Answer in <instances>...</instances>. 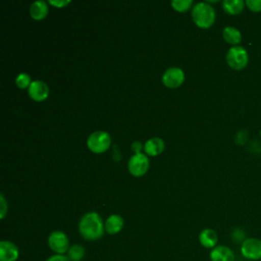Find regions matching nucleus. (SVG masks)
<instances>
[{"instance_id": "nucleus-5", "label": "nucleus", "mask_w": 261, "mask_h": 261, "mask_svg": "<svg viewBox=\"0 0 261 261\" xmlns=\"http://www.w3.org/2000/svg\"><path fill=\"white\" fill-rule=\"evenodd\" d=\"M48 246L54 254L65 255L70 247L68 237L61 230H54L48 237Z\"/></svg>"}, {"instance_id": "nucleus-16", "label": "nucleus", "mask_w": 261, "mask_h": 261, "mask_svg": "<svg viewBox=\"0 0 261 261\" xmlns=\"http://www.w3.org/2000/svg\"><path fill=\"white\" fill-rule=\"evenodd\" d=\"M245 2L243 0H224L222 2V8L228 14H239L243 11L245 7Z\"/></svg>"}, {"instance_id": "nucleus-12", "label": "nucleus", "mask_w": 261, "mask_h": 261, "mask_svg": "<svg viewBox=\"0 0 261 261\" xmlns=\"http://www.w3.org/2000/svg\"><path fill=\"white\" fill-rule=\"evenodd\" d=\"M199 242L202 247L206 249H213L217 246L218 236L212 228H204L199 233Z\"/></svg>"}, {"instance_id": "nucleus-19", "label": "nucleus", "mask_w": 261, "mask_h": 261, "mask_svg": "<svg viewBox=\"0 0 261 261\" xmlns=\"http://www.w3.org/2000/svg\"><path fill=\"white\" fill-rule=\"evenodd\" d=\"M193 4L192 0H173L171 1V6L179 12H184L188 10Z\"/></svg>"}, {"instance_id": "nucleus-21", "label": "nucleus", "mask_w": 261, "mask_h": 261, "mask_svg": "<svg viewBox=\"0 0 261 261\" xmlns=\"http://www.w3.org/2000/svg\"><path fill=\"white\" fill-rule=\"evenodd\" d=\"M245 4L253 12H260L261 11V0H247L245 2Z\"/></svg>"}, {"instance_id": "nucleus-13", "label": "nucleus", "mask_w": 261, "mask_h": 261, "mask_svg": "<svg viewBox=\"0 0 261 261\" xmlns=\"http://www.w3.org/2000/svg\"><path fill=\"white\" fill-rule=\"evenodd\" d=\"M105 223V231L109 234H116L118 233L123 227V218L118 214L110 215Z\"/></svg>"}, {"instance_id": "nucleus-7", "label": "nucleus", "mask_w": 261, "mask_h": 261, "mask_svg": "<svg viewBox=\"0 0 261 261\" xmlns=\"http://www.w3.org/2000/svg\"><path fill=\"white\" fill-rule=\"evenodd\" d=\"M128 171L135 176H141L149 168V159L143 153H136L130 157L127 163Z\"/></svg>"}, {"instance_id": "nucleus-10", "label": "nucleus", "mask_w": 261, "mask_h": 261, "mask_svg": "<svg viewBox=\"0 0 261 261\" xmlns=\"http://www.w3.org/2000/svg\"><path fill=\"white\" fill-rule=\"evenodd\" d=\"M210 261H236L233 251L224 245H218L210 251Z\"/></svg>"}, {"instance_id": "nucleus-14", "label": "nucleus", "mask_w": 261, "mask_h": 261, "mask_svg": "<svg viewBox=\"0 0 261 261\" xmlns=\"http://www.w3.org/2000/svg\"><path fill=\"white\" fill-rule=\"evenodd\" d=\"M48 13V5L46 1H35L30 7V14L36 20H41L46 17Z\"/></svg>"}, {"instance_id": "nucleus-1", "label": "nucleus", "mask_w": 261, "mask_h": 261, "mask_svg": "<svg viewBox=\"0 0 261 261\" xmlns=\"http://www.w3.org/2000/svg\"><path fill=\"white\" fill-rule=\"evenodd\" d=\"M79 232L86 241H97L105 232V223L97 212H87L80 219Z\"/></svg>"}, {"instance_id": "nucleus-22", "label": "nucleus", "mask_w": 261, "mask_h": 261, "mask_svg": "<svg viewBox=\"0 0 261 261\" xmlns=\"http://www.w3.org/2000/svg\"><path fill=\"white\" fill-rule=\"evenodd\" d=\"M8 206L6 203V200L4 199L3 195H0V218L3 219L7 213Z\"/></svg>"}, {"instance_id": "nucleus-3", "label": "nucleus", "mask_w": 261, "mask_h": 261, "mask_svg": "<svg viewBox=\"0 0 261 261\" xmlns=\"http://www.w3.org/2000/svg\"><path fill=\"white\" fill-rule=\"evenodd\" d=\"M226 62L232 69L241 70L248 65L249 54L242 46H233L226 53Z\"/></svg>"}, {"instance_id": "nucleus-15", "label": "nucleus", "mask_w": 261, "mask_h": 261, "mask_svg": "<svg viewBox=\"0 0 261 261\" xmlns=\"http://www.w3.org/2000/svg\"><path fill=\"white\" fill-rule=\"evenodd\" d=\"M144 149L145 152L150 156L159 155L164 149V142L160 138H151L146 142Z\"/></svg>"}, {"instance_id": "nucleus-11", "label": "nucleus", "mask_w": 261, "mask_h": 261, "mask_svg": "<svg viewBox=\"0 0 261 261\" xmlns=\"http://www.w3.org/2000/svg\"><path fill=\"white\" fill-rule=\"evenodd\" d=\"M49 95L48 86L39 80L33 81L29 87V96L35 101H44Z\"/></svg>"}, {"instance_id": "nucleus-6", "label": "nucleus", "mask_w": 261, "mask_h": 261, "mask_svg": "<svg viewBox=\"0 0 261 261\" xmlns=\"http://www.w3.org/2000/svg\"><path fill=\"white\" fill-rule=\"evenodd\" d=\"M241 253L248 260H261V240L257 238L246 239L241 244Z\"/></svg>"}, {"instance_id": "nucleus-18", "label": "nucleus", "mask_w": 261, "mask_h": 261, "mask_svg": "<svg viewBox=\"0 0 261 261\" xmlns=\"http://www.w3.org/2000/svg\"><path fill=\"white\" fill-rule=\"evenodd\" d=\"M66 256L70 261H81L86 256V250L82 245L73 244L69 247Z\"/></svg>"}, {"instance_id": "nucleus-8", "label": "nucleus", "mask_w": 261, "mask_h": 261, "mask_svg": "<svg viewBox=\"0 0 261 261\" xmlns=\"http://www.w3.org/2000/svg\"><path fill=\"white\" fill-rule=\"evenodd\" d=\"M185 80L184 71L178 67H170L168 68L162 76L163 84L171 89L179 87Z\"/></svg>"}, {"instance_id": "nucleus-4", "label": "nucleus", "mask_w": 261, "mask_h": 261, "mask_svg": "<svg viewBox=\"0 0 261 261\" xmlns=\"http://www.w3.org/2000/svg\"><path fill=\"white\" fill-rule=\"evenodd\" d=\"M111 144V138L108 133L97 130L92 133L88 140L87 146L94 153H103L105 152Z\"/></svg>"}, {"instance_id": "nucleus-9", "label": "nucleus", "mask_w": 261, "mask_h": 261, "mask_svg": "<svg viewBox=\"0 0 261 261\" xmlns=\"http://www.w3.org/2000/svg\"><path fill=\"white\" fill-rule=\"evenodd\" d=\"M19 257V249L11 241L0 242V261H16Z\"/></svg>"}, {"instance_id": "nucleus-20", "label": "nucleus", "mask_w": 261, "mask_h": 261, "mask_svg": "<svg viewBox=\"0 0 261 261\" xmlns=\"http://www.w3.org/2000/svg\"><path fill=\"white\" fill-rule=\"evenodd\" d=\"M15 83H16V86H17L19 89H25V88L30 87V85L32 84V82H31V76H30L28 73L21 72V73H19V74L16 76Z\"/></svg>"}, {"instance_id": "nucleus-24", "label": "nucleus", "mask_w": 261, "mask_h": 261, "mask_svg": "<svg viewBox=\"0 0 261 261\" xmlns=\"http://www.w3.org/2000/svg\"><path fill=\"white\" fill-rule=\"evenodd\" d=\"M69 0H61V1H53V0H50L49 3L51 5H54L56 7H63V6H66L67 4H69Z\"/></svg>"}, {"instance_id": "nucleus-23", "label": "nucleus", "mask_w": 261, "mask_h": 261, "mask_svg": "<svg viewBox=\"0 0 261 261\" xmlns=\"http://www.w3.org/2000/svg\"><path fill=\"white\" fill-rule=\"evenodd\" d=\"M45 261H70L66 255H58V254H54L49 256Z\"/></svg>"}, {"instance_id": "nucleus-17", "label": "nucleus", "mask_w": 261, "mask_h": 261, "mask_svg": "<svg viewBox=\"0 0 261 261\" xmlns=\"http://www.w3.org/2000/svg\"><path fill=\"white\" fill-rule=\"evenodd\" d=\"M222 36H223V39L228 44L236 45V46H238V44L242 40L241 32L237 28H233V27H225L222 31Z\"/></svg>"}, {"instance_id": "nucleus-2", "label": "nucleus", "mask_w": 261, "mask_h": 261, "mask_svg": "<svg viewBox=\"0 0 261 261\" xmlns=\"http://www.w3.org/2000/svg\"><path fill=\"white\" fill-rule=\"evenodd\" d=\"M192 16L199 28L208 29L215 21V10L209 3L199 2L194 6Z\"/></svg>"}]
</instances>
